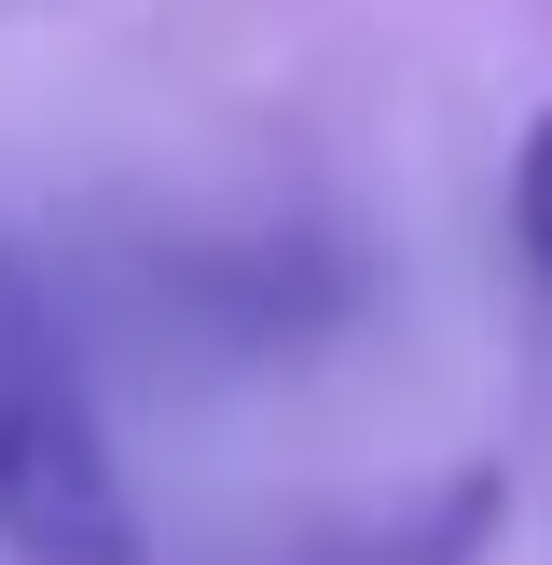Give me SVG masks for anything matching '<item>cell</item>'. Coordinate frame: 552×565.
<instances>
[{"label": "cell", "instance_id": "cell-1", "mask_svg": "<svg viewBox=\"0 0 552 565\" xmlns=\"http://www.w3.org/2000/svg\"><path fill=\"white\" fill-rule=\"evenodd\" d=\"M0 552L14 565H138V497L110 456L97 373L55 318L42 263L0 235Z\"/></svg>", "mask_w": 552, "mask_h": 565}, {"label": "cell", "instance_id": "cell-2", "mask_svg": "<svg viewBox=\"0 0 552 565\" xmlns=\"http://www.w3.org/2000/svg\"><path fill=\"white\" fill-rule=\"evenodd\" d=\"M497 539H511V469H497V456H456L442 483L318 524V539H290L276 565H497Z\"/></svg>", "mask_w": 552, "mask_h": 565}, {"label": "cell", "instance_id": "cell-3", "mask_svg": "<svg viewBox=\"0 0 552 565\" xmlns=\"http://www.w3.org/2000/svg\"><path fill=\"white\" fill-rule=\"evenodd\" d=\"M511 235H524V263H539V290H552V110L524 125V152H511Z\"/></svg>", "mask_w": 552, "mask_h": 565}]
</instances>
